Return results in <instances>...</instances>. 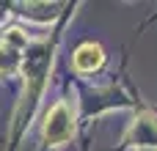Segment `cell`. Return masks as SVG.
<instances>
[{
	"label": "cell",
	"mask_w": 157,
	"mask_h": 151,
	"mask_svg": "<svg viewBox=\"0 0 157 151\" xmlns=\"http://www.w3.org/2000/svg\"><path fill=\"white\" fill-rule=\"evenodd\" d=\"M25 50H28V39L19 30H8L0 41V74H6V77L14 74L19 58L25 55Z\"/></svg>",
	"instance_id": "7a4b0ae2"
},
{
	"label": "cell",
	"mask_w": 157,
	"mask_h": 151,
	"mask_svg": "<svg viewBox=\"0 0 157 151\" xmlns=\"http://www.w3.org/2000/svg\"><path fill=\"white\" fill-rule=\"evenodd\" d=\"M72 129H75V124H72V110H69L66 102H58V105L47 113V121H44V140H47L50 146H61V143H66V140L72 138Z\"/></svg>",
	"instance_id": "6da1fadb"
},
{
	"label": "cell",
	"mask_w": 157,
	"mask_h": 151,
	"mask_svg": "<svg viewBox=\"0 0 157 151\" xmlns=\"http://www.w3.org/2000/svg\"><path fill=\"white\" fill-rule=\"evenodd\" d=\"M102 61H105V55H102V47L99 44H80L77 47V52H75V66L80 69V72H94V69H99L102 66Z\"/></svg>",
	"instance_id": "3957f363"
}]
</instances>
